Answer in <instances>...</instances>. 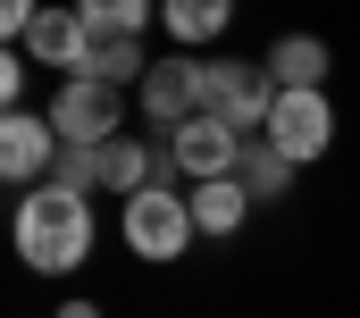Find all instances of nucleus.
<instances>
[{"mask_svg": "<svg viewBox=\"0 0 360 318\" xmlns=\"http://www.w3.org/2000/svg\"><path fill=\"white\" fill-rule=\"evenodd\" d=\"M51 318H101V302H59Z\"/></svg>", "mask_w": 360, "mask_h": 318, "instance_id": "aec40b11", "label": "nucleus"}, {"mask_svg": "<svg viewBox=\"0 0 360 318\" xmlns=\"http://www.w3.org/2000/svg\"><path fill=\"white\" fill-rule=\"evenodd\" d=\"M260 143H276V151L293 159H319L327 143H335V109H327V92H276V109H269V134Z\"/></svg>", "mask_w": 360, "mask_h": 318, "instance_id": "0eeeda50", "label": "nucleus"}, {"mask_svg": "<svg viewBox=\"0 0 360 318\" xmlns=\"http://www.w3.org/2000/svg\"><path fill=\"white\" fill-rule=\"evenodd\" d=\"M76 17H84L92 34H143L160 8H151V0H76Z\"/></svg>", "mask_w": 360, "mask_h": 318, "instance_id": "dca6fc26", "label": "nucleus"}, {"mask_svg": "<svg viewBox=\"0 0 360 318\" xmlns=\"http://www.w3.org/2000/svg\"><path fill=\"white\" fill-rule=\"evenodd\" d=\"M160 25L176 34V51H201L235 25V0H160Z\"/></svg>", "mask_w": 360, "mask_h": 318, "instance_id": "f8f14e48", "label": "nucleus"}, {"mask_svg": "<svg viewBox=\"0 0 360 318\" xmlns=\"http://www.w3.org/2000/svg\"><path fill=\"white\" fill-rule=\"evenodd\" d=\"M8 51H25L34 68H59V76H84V59H92V25L76 17V0H68V8H42V17L25 25V42H8Z\"/></svg>", "mask_w": 360, "mask_h": 318, "instance_id": "1a4fd4ad", "label": "nucleus"}, {"mask_svg": "<svg viewBox=\"0 0 360 318\" xmlns=\"http://www.w3.org/2000/svg\"><path fill=\"white\" fill-rule=\"evenodd\" d=\"M168 151H176V167L193 176V184H210V176H235V167H243V134L201 109V117H184L176 134H168Z\"/></svg>", "mask_w": 360, "mask_h": 318, "instance_id": "6e6552de", "label": "nucleus"}, {"mask_svg": "<svg viewBox=\"0 0 360 318\" xmlns=\"http://www.w3.org/2000/svg\"><path fill=\"white\" fill-rule=\"evenodd\" d=\"M117 235H126L134 260H151V268H160V260H184L193 235H201V227H193V184H143V193L117 210Z\"/></svg>", "mask_w": 360, "mask_h": 318, "instance_id": "f03ea898", "label": "nucleus"}, {"mask_svg": "<svg viewBox=\"0 0 360 318\" xmlns=\"http://www.w3.org/2000/svg\"><path fill=\"white\" fill-rule=\"evenodd\" d=\"M51 159H59V126H51V109L34 117V109H8L0 117V184H51Z\"/></svg>", "mask_w": 360, "mask_h": 318, "instance_id": "423d86ee", "label": "nucleus"}, {"mask_svg": "<svg viewBox=\"0 0 360 318\" xmlns=\"http://www.w3.org/2000/svg\"><path fill=\"white\" fill-rule=\"evenodd\" d=\"M17 260L42 268V276H76L92 251V193H68V184H34L17 201Z\"/></svg>", "mask_w": 360, "mask_h": 318, "instance_id": "f257e3e1", "label": "nucleus"}, {"mask_svg": "<svg viewBox=\"0 0 360 318\" xmlns=\"http://www.w3.org/2000/svg\"><path fill=\"white\" fill-rule=\"evenodd\" d=\"M25 68H34L25 51H8V59H0V101H8V109H25Z\"/></svg>", "mask_w": 360, "mask_h": 318, "instance_id": "a211bd4d", "label": "nucleus"}, {"mask_svg": "<svg viewBox=\"0 0 360 318\" xmlns=\"http://www.w3.org/2000/svg\"><path fill=\"white\" fill-rule=\"evenodd\" d=\"M151 143H143V134H117V143H101V151H92V167H101V193H126V201H134V193H143V184H151Z\"/></svg>", "mask_w": 360, "mask_h": 318, "instance_id": "ddd939ff", "label": "nucleus"}, {"mask_svg": "<svg viewBox=\"0 0 360 318\" xmlns=\"http://www.w3.org/2000/svg\"><path fill=\"white\" fill-rule=\"evenodd\" d=\"M117 117H126V109H117V84H101V76H68L59 101H51V126H59V143H76V151L117 143V134H126Z\"/></svg>", "mask_w": 360, "mask_h": 318, "instance_id": "20e7f679", "label": "nucleus"}, {"mask_svg": "<svg viewBox=\"0 0 360 318\" xmlns=\"http://www.w3.org/2000/svg\"><path fill=\"white\" fill-rule=\"evenodd\" d=\"M252 218V184L243 176H210V184H193V227L201 235H235Z\"/></svg>", "mask_w": 360, "mask_h": 318, "instance_id": "9b49d317", "label": "nucleus"}, {"mask_svg": "<svg viewBox=\"0 0 360 318\" xmlns=\"http://www.w3.org/2000/svg\"><path fill=\"white\" fill-rule=\"evenodd\" d=\"M143 92V117L160 126V134H176L184 117H201V92H210V59H193V51H168V59H151V76L134 84Z\"/></svg>", "mask_w": 360, "mask_h": 318, "instance_id": "39448f33", "label": "nucleus"}, {"mask_svg": "<svg viewBox=\"0 0 360 318\" xmlns=\"http://www.w3.org/2000/svg\"><path fill=\"white\" fill-rule=\"evenodd\" d=\"M201 109H210V117H226L243 143H252V134H269V109H276L269 59H210V92H201Z\"/></svg>", "mask_w": 360, "mask_h": 318, "instance_id": "7ed1b4c3", "label": "nucleus"}, {"mask_svg": "<svg viewBox=\"0 0 360 318\" xmlns=\"http://www.w3.org/2000/svg\"><path fill=\"white\" fill-rule=\"evenodd\" d=\"M34 17H42V0H0V34H8V42H25Z\"/></svg>", "mask_w": 360, "mask_h": 318, "instance_id": "6ab92c4d", "label": "nucleus"}, {"mask_svg": "<svg viewBox=\"0 0 360 318\" xmlns=\"http://www.w3.org/2000/svg\"><path fill=\"white\" fill-rule=\"evenodd\" d=\"M327 59H335V51H327L319 34H285L269 51V76H276V92H327Z\"/></svg>", "mask_w": 360, "mask_h": 318, "instance_id": "9d476101", "label": "nucleus"}, {"mask_svg": "<svg viewBox=\"0 0 360 318\" xmlns=\"http://www.w3.org/2000/svg\"><path fill=\"white\" fill-rule=\"evenodd\" d=\"M243 184H252V201H276V193H293V159L276 151V143H243V167H235Z\"/></svg>", "mask_w": 360, "mask_h": 318, "instance_id": "2eb2a0df", "label": "nucleus"}, {"mask_svg": "<svg viewBox=\"0 0 360 318\" xmlns=\"http://www.w3.org/2000/svg\"><path fill=\"white\" fill-rule=\"evenodd\" d=\"M84 76H101V84H143L151 76V59H143V34H92V59H84Z\"/></svg>", "mask_w": 360, "mask_h": 318, "instance_id": "4468645a", "label": "nucleus"}, {"mask_svg": "<svg viewBox=\"0 0 360 318\" xmlns=\"http://www.w3.org/2000/svg\"><path fill=\"white\" fill-rule=\"evenodd\" d=\"M51 184H68V193H92V184H101V167H92V151H76V143H59V159H51Z\"/></svg>", "mask_w": 360, "mask_h": 318, "instance_id": "f3484780", "label": "nucleus"}]
</instances>
